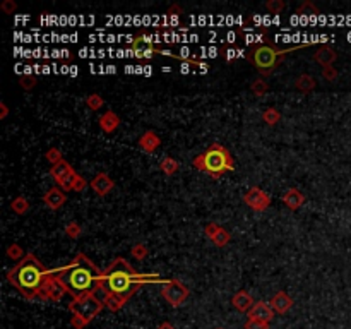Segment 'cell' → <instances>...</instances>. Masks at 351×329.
Instances as JSON below:
<instances>
[{"label":"cell","instance_id":"d4e9b609","mask_svg":"<svg viewBox=\"0 0 351 329\" xmlns=\"http://www.w3.org/2000/svg\"><path fill=\"white\" fill-rule=\"evenodd\" d=\"M160 168H161V172L165 173V175H175V173L179 172V161H177L175 158H171V156H165L161 159Z\"/></svg>","mask_w":351,"mask_h":329},{"label":"cell","instance_id":"2e32d148","mask_svg":"<svg viewBox=\"0 0 351 329\" xmlns=\"http://www.w3.org/2000/svg\"><path fill=\"white\" fill-rule=\"evenodd\" d=\"M255 300L250 293H247L245 290L237 291L231 297V305L235 307L238 312H250V309L254 307Z\"/></svg>","mask_w":351,"mask_h":329},{"label":"cell","instance_id":"8d00e7d4","mask_svg":"<svg viewBox=\"0 0 351 329\" xmlns=\"http://www.w3.org/2000/svg\"><path fill=\"white\" fill-rule=\"evenodd\" d=\"M87 187V182L84 180V178L79 175V173H76V177H74V184H72V190L76 192H82L84 189Z\"/></svg>","mask_w":351,"mask_h":329},{"label":"cell","instance_id":"f1b7e54d","mask_svg":"<svg viewBox=\"0 0 351 329\" xmlns=\"http://www.w3.org/2000/svg\"><path fill=\"white\" fill-rule=\"evenodd\" d=\"M65 233H67L69 238H72V240H77V238L82 235V228H81V225H79L77 222H70L67 227H65Z\"/></svg>","mask_w":351,"mask_h":329},{"label":"cell","instance_id":"277c9868","mask_svg":"<svg viewBox=\"0 0 351 329\" xmlns=\"http://www.w3.org/2000/svg\"><path fill=\"white\" fill-rule=\"evenodd\" d=\"M199 172H204L213 178L223 177L226 172L235 170V163L230 151L221 144H211L204 153L197 154L192 161Z\"/></svg>","mask_w":351,"mask_h":329},{"label":"cell","instance_id":"52a82bcc","mask_svg":"<svg viewBox=\"0 0 351 329\" xmlns=\"http://www.w3.org/2000/svg\"><path fill=\"white\" fill-rule=\"evenodd\" d=\"M190 295L189 288L179 280H168L161 288V297L166 300L171 307H179Z\"/></svg>","mask_w":351,"mask_h":329},{"label":"cell","instance_id":"b9f144b4","mask_svg":"<svg viewBox=\"0 0 351 329\" xmlns=\"http://www.w3.org/2000/svg\"><path fill=\"white\" fill-rule=\"evenodd\" d=\"M158 329H175V326H173L171 322H168V321H165V322H161L160 326H158Z\"/></svg>","mask_w":351,"mask_h":329},{"label":"cell","instance_id":"836d02e7","mask_svg":"<svg viewBox=\"0 0 351 329\" xmlns=\"http://www.w3.org/2000/svg\"><path fill=\"white\" fill-rule=\"evenodd\" d=\"M284 7H286V4H284L283 0H269V2L266 4V9H268L271 14H279L281 11H284Z\"/></svg>","mask_w":351,"mask_h":329},{"label":"cell","instance_id":"30bf717a","mask_svg":"<svg viewBox=\"0 0 351 329\" xmlns=\"http://www.w3.org/2000/svg\"><path fill=\"white\" fill-rule=\"evenodd\" d=\"M129 51L137 59H151L154 55V51H158V50L154 48L153 41L149 40L146 35H140L132 41V43H130Z\"/></svg>","mask_w":351,"mask_h":329},{"label":"cell","instance_id":"7bdbcfd3","mask_svg":"<svg viewBox=\"0 0 351 329\" xmlns=\"http://www.w3.org/2000/svg\"><path fill=\"white\" fill-rule=\"evenodd\" d=\"M216 329H223V327H216Z\"/></svg>","mask_w":351,"mask_h":329},{"label":"cell","instance_id":"cb8c5ba5","mask_svg":"<svg viewBox=\"0 0 351 329\" xmlns=\"http://www.w3.org/2000/svg\"><path fill=\"white\" fill-rule=\"evenodd\" d=\"M11 209L14 211L16 214H26L27 211H30V203H27V199L24 196H17V197H14V199L11 201Z\"/></svg>","mask_w":351,"mask_h":329},{"label":"cell","instance_id":"603a6c76","mask_svg":"<svg viewBox=\"0 0 351 329\" xmlns=\"http://www.w3.org/2000/svg\"><path fill=\"white\" fill-rule=\"evenodd\" d=\"M295 88L307 95V93H310L317 88V83H315V79L312 76H308V74H302V76H298L297 81H295Z\"/></svg>","mask_w":351,"mask_h":329},{"label":"cell","instance_id":"d6986e66","mask_svg":"<svg viewBox=\"0 0 351 329\" xmlns=\"http://www.w3.org/2000/svg\"><path fill=\"white\" fill-rule=\"evenodd\" d=\"M98 124H100L101 127V130L105 134H111V132H115L116 129H119V125H120V117L115 114V112H105L101 117H100V120H98Z\"/></svg>","mask_w":351,"mask_h":329},{"label":"cell","instance_id":"1f68e13d","mask_svg":"<svg viewBox=\"0 0 351 329\" xmlns=\"http://www.w3.org/2000/svg\"><path fill=\"white\" fill-rule=\"evenodd\" d=\"M297 14H303V16H313V14H319V9H317L315 6H313V4L310 2V0H307V2H303L300 7L297 9Z\"/></svg>","mask_w":351,"mask_h":329},{"label":"cell","instance_id":"5bb4252c","mask_svg":"<svg viewBox=\"0 0 351 329\" xmlns=\"http://www.w3.org/2000/svg\"><path fill=\"white\" fill-rule=\"evenodd\" d=\"M293 298L289 297L286 291H278L276 295H273V298L269 300V305L274 312L278 314H286L289 309L293 307Z\"/></svg>","mask_w":351,"mask_h":329},{"label":"cell","instance_id":"ac0fdd59","mask_svg":"<svg viewBox=\"0 0 351 329\" xmlns=\"http://www.w3.org/2000/svg\"><path fill=\"white\" fill-rule=\"evenodd\" d=\"M137 144H139V148L142 149V151L153 153L161 146V139H160V135H158L156 132H153V130H146V132L140 135Z\"/></svg>","mask_w":351,"mask_h":329},{"label":"cell","instance_id":"e0dca14e","mask_svg":"<svg viewBox=\"0 0 351 329\" xmlns=\"http://www.w3.org/2000/svg\"><path fill=\"white\" fill-rule=\"evenodd\" d=\"M273 317H274V310L271 309V305L268 302H255L254 307L249 312V319H259V321L271 322Z\"/></svg>","mask_w":351,"mask_h":329},{"label":"cell","instance_id":"7402d4cb","mask_svg":"<svg viewBox=\"0 0 351 329\" xmlns=\"http://www.w3.org/2000/svg\"><path fill=\"white\" fill-rule=\"evenodd\" d=\"M127 300L129 298L120 297V295H115V293H103V302H105V307L110 309L111 312L120 310L125 304H127Z\"/></svg>","mask_w":351,"mask_h":329},{"label":"cell","instance_id":"4fadbf2b","mask_svg":"<svg viewBox=\"0 0 351 329\" xmlns=\"http://www.w3.org/2000/svg\"><path fill=\"white\" fill-rule=\"evenodd\" d=\"M65 201H67V197H65L64 190L60 189V187H51V189H48L45 192L43 196V203L48 209L51 211H57L60 209L62 206L65 204Z\"/></svg>","mask_w":351,"mask_h":329},{"label":"cell","instance_id":"8992f818","mask_svg":"<svg viewBox=\"0 0 351 329\" xmlns=\"http://www.w3.org/2000/svg\"><path fill=\"white\" fill-rule=\"evenodd\" d=\"M297 48L298 46H295V48H288V50H278L271 45H257L250 50L249 59L254 62V65L260 70L262 74H269L271 70L278 67L279 62L286 57L289 51H293Z\"/></svg>","mask_w":351,"mask_h":329},{"label":"cell","instance_id":"60d3db41","mask_svg":"<svg viewBox=\"0 0 351 329\" xmlns=\"http://www.w3.org/2000/svg\"><path fill=\"white\" fill-rule=\"evenodd\" d=\"M9 115V108H7V105L6 103H0V119H6V117Z\"/></svg>","mask_w":351,"mask_h":329},{"label":"cell","instance_id":"f546056e","mask_svg":"<svg viewBox=\"0 0 351 329\" xmlns=\"http://www.w3.org/2000/svg\"><path fill=\"white\" fill-rule=\"evenodd\" d=\"M252 93H254L255 96H264L266 93L269 91V84L264 81V79H257V81L252 83Z\"/></svg>","mask_w":351,"mask_h":329},{"label":"cell","instance_id":"484cf974","mask_svg":"<svg viewBox=\"0 0 351 329\" xmlns=\"http://www.w3.org/2000/svg\"><path fill=\"white\" fill-rule=\"evenodd\" d=\"M262 120H264L266 124L271 125V127L276 125L281 120L279 110H276V108H266V110L262 112Z\"/></svg>","mask_w":351,"mask_h":329},{"label":"cell","instance_id":"9a60e30c","mask_svg":"<svg viewBox=\"0 0 351 329\" xmlns=\"http://www.w3.org/2000/svg\"><path fill=\"white\" fill-rule=\"evenodd\" d=\"M281 201H283V204L286 206L288 209H291V211H297V209H300L303 203H305V196H303V192L302 190H298V189H288L286 192L283 194V197H281Z\"/></svg>","mask_w":351,"mask_h":329},{"label":"cell","instance_id":"4316f807","mask_svg":"<svg viewBox=\"0 0 351 329\" xmlns=\"http://www.w3.org/2000/svg\"><path fill=\"white\" fill-rule=\"evenodd\" d=\"M7 257L11 261H22L26 257V254L19 243H11V245L7 247Z\"/></svg>","mask_w":351,"mask_h":329},{"label":"cell","instance_id":"4dcf8cb0","mask_svg":"<svg viewBox=\"0 0 351 329\" xmlns=\"http://www.w3.org/2000/svg\"><path fill=\"white\" fill-rule=\"evenodd\" d=\"M130 254H132L134 259L142 261V259H146V257H148L149 249L144 245V243H135V245L132 247V251H130Z\"/></svg>","mask_w":351,"mask_h":329},{"label":"cell","instance_id":"d590c367","mask_svg":"<svg viewBox=\"0 0 351 329\" xmlns=\"http://www.w3.org/2000/svg\"><path fill=\"white\" fill-rule=\"evenodd\" d=\"M322 77H324L326 81H329V83L336 81V79H338V70L332 67V65H329V67H324V69H322Z\"/></svg>","mask_w":351,"mask_h":329},{"label":"cell","instance_id":"ba28073f","mask_svg":"<svg viewBox=\"0 0 351 329\" xmlns=\"http://www.w3.org/2000/svg\"><path fill=\"white\" fill-rule=\"evenodd\" d=\"M243 203H245L252 211L262 213L271 206V196L268 192H264L259 187H250L249 190L243 194Z\"/></svg>","mask_w":351,"mask_h":329},{"label":"cell","instance_id":"8fae6325","mask_svg":"<svg viewBox=\"0 0 351 329\" xmlns=\"http://www.w3.org/2000/svg\"><path fill=\"white\" fill-rule=\"evenodd\" d=\"M206 235L209 237V240L216 247H226L231 240V235L226 228L219 227L218 223H208L204 228Z\"/></svg>","mask_w":351,"mask_h":329},{"label":"cell","instance_id":"ffe728a7","mask_svg":"<svg viewBox=\"0 0 351 329\" xmlns=\"http://www.w3.org/2000/svg\"><path fill=\"white\" fill-rule=\"evenodd\" d=\"M74 172L76 170H74V168L69 164V161H65V159H62V161H58V163H55L50 167V177L53 178L57 184H60L65 177H69L70 173H74Z\"/></svg>","mask_w":351,"mask_h":329},{"label":"cell","instance_id":"7c38bea8","mask_svg":"<svg viewBox=\"0 0 351 329\" xmlns=\"http://www.w3.org/2000/svg\"><path fill=\"white\" fill-rule=\"evenodd\" d=\"M90 187H91L93 192H95L96 196L105 197L106 194H110V192L115 189V182H113V178L108 175V173L100 172V173H96L95 178L90 182Z\"/></svg>","mask_w":351,"mask_h":329},{"label":"cell","instance_id":"3957f363","mask_svg":"<svg viewBox=\"0 0 351 329\" xmlns=\"http://www.w3.org/2000/svg\"><path fill=\"white\" fill-rule=\"evenodd\" d=\"M51 271L41 264V261L33 254H26L22 261L17 262L7 272V281L16 288L24 298L35 300L41 298V291L50 278Z\"/></svg>","mask_w":351,"mask_h":329},{"label":"cell","instance_id":"74e56055","mask_svg":"<svg viewBox=\"0 0 351 329\" xmlns=\"http://www.w3.org/2000/svg\"><path fill=\"white\" fill-rule=\"evenodd\" d=\"M74 177H76V172L74 173H70L69 177H65L62 182L58 184V187L62 189L64 192H69V190H72V184H74Z\"/></svg>","mask_w":351,"mask_h":329},{"label":"cell","instance_id":"e575fe53","mask_svg":"<svg viewBox=\"0 0 351 329\" xmlns=\"http://www.w3.org/2000/svg\"><path fill=\"white\" fill-rule=\"evenodd\" d=\"M243 327L245 329H269V322L259 321V319H249Z\"/></svg>","mask_w":351,"mask_h":329},{"label":"cell","instance_id":"44dd1931","mask_svg":"<svg viewBox=\"0 0 351 329\" xmlns=\"http://www.w3.org/2000/svg\"><path fill=\"white\" fill-rule=\"evenodd\" d=\"M336 59H338V55H336V51L329 48V46H320V48L315 51V55H313V60L319 62L322 67H329V65L336 62Z\"/></svg>","mask_w":351,"mask_h":329},{"label":"cell","instance_id":"7a4b0ae2","mask_svg":"<svg viewBox=\"0 0 351 329\" xmlns=\"http://www.w3.org/2000/svg\"><path fill=\"white\" fill-rule=\"evenodd\" d=\"M101 272L84 254H77L69 264L58 267L55 276L74 298L86 293H98L101 283Z\"/></svg>","mask_w":351,"mask_h":329},{"label":"cell","instance_id":"6da1fadb","mask_svg":"<svg viewBox=\"0 0 351 329\" xmlns=\"http://www.w3.org/2000/svg\"><path fill=\"white\" fill-rule=\"evenodd\" d=\"M158 281H161L160 275H156V272H153V275H140V272L134 271L132 266L125 259L116 257L101 272L100 291L101 293H115L120 295V297L130 298L142 285L158 283Z\"/></svg>","mask_w":351,"mask_h":329},{"label":"cell","instance_id":"ab89813d","mask_svg":"<svg viewBox=\"0 0 351 329\" xmlns=\"http://www.w3.org/2000/svg\"><path fill=\"white\" fill-rule=\"evenodd\" d=\"M0 9L4 11V14H12L17 9V6L12 2V0H4L2 6H0Z\"/></svg>","mask_w":351,"mask_h":329},{"label":"cell","instance_id":"f35d334b","mask_svg":"<svg viewBox=\"0 0 351 329\" xmlns=\"http://www.w3.org/2000/svg\"><path fill=\"white\" fill-rule=\"evenodd\" d=\"M19 83H21V88L22 89H27V91L36 86V79L33 77V76H22L19 79Z\"/></svg>","mask_w":351,"mask_h":329},{"label":"cell","instance_id":"83f0119b","mask_svg":"<svg viewBox=\"0 0 351 329\" xmlns=\"http://www.w3.org/2000/svg\"><path fill=\"white\" fill-rule=\"evenodd\" d=\"M86 105H87V108H90V110L96 112V110H100L103 105H105V100H103V98L98 95V93H93V95H90V96L86 98Z\"/></svg>","mask_w":351,"mask_h":329},{"label":"cell","instance_id":"9c48e42d","mask_svg":"<svg viewBox=\"0 0 351 329\" xmlns=\"http://www.w3.org/2000/svg\"><path fill=\"white\" fill-rule=\"evenodd\" d=\"M67 293L65 286L60 283V280L55 276V271H51L50 278L46 280V283L41 291V300H51V302H58L64 298V295Z\"/></svg>","mask_w":351,"mask_h":329},{"label":"cell","instance_id":"d6a6232c","mask_svg":"<svg viewBox=\"0 0 351 329\" xmlns=\"http://www.w3.org/2000/svg\"><path fill=\"white\" fill-rule=\"evenodd\" d=\"M45 158H46V161H48L50 164H55V163H58V161H62V151L57 148H50L48 151H46L45 154Z\"/></svg>","mask_w":351,"mask_h":329},{"label":"cell","instance_id":"5b68a950","mask_svg":"<svg viewBox=\"0 0 351 329\" xmlns=\"http://www.w3.org/2000/svg\"><path fill=\"white\" fill-rule=\"evenodd\" d=\"M103 309H105V302H103V298L98 297V293H86V295H81V297H76L69 304V310L72 314L70 324L76 329H82Z\"/></svg>","mask_w":351,"mask_h":329}]
</instances>
